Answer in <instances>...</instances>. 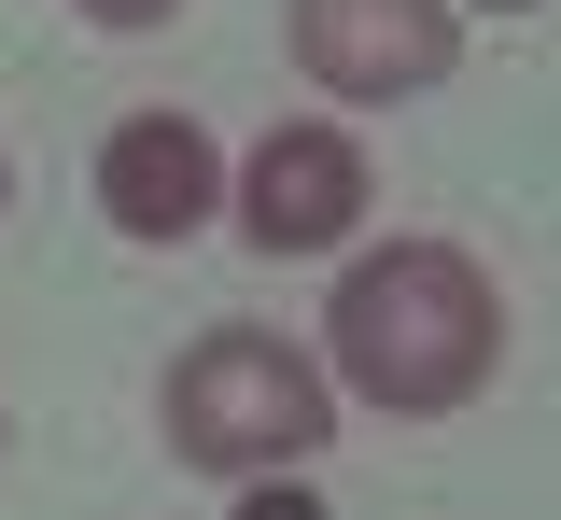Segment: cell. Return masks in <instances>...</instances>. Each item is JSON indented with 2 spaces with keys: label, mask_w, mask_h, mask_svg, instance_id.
I'll use <instances>...</instances> for the list:
<instances>
[{
  "label": "cell",
  "mask_w": 561,
  "mask_h": 520,
  "mask_svg": "<svg viewBox=\"0 0 561 520\" xmlns=\"http://www.w3.org/2000/svg\"><path fill=\"white\" fill-rule=\"evenodd\" d=\"M463 57V0H295V71L337 99H421Z\"/></svg>",
  "instance_id": "3957f363"
},
{
  "label": "cell",
  "mask_w": 561,
  "mask_h": 520,
  "mask_svg": "<svg viewBox=\"0 0 561 520\" xmlns=\"http://www.w3.org/2000/svg\"><path fill=\"white\" fill-rule=\"evenodd\" d=\"M365 225V142L351 127H267L239 169V239L253 253H337Z\"/></svg>",
  "instance_id": "277c9868"
},
{
  "label": "cell",
  "mask_w": 561,
  "mask_h": 520,
  "mask_svg": "<svg viewBox=\"0 0 561 520\" xmlns=\"http://www.w3.org/2000/svg\"><path fill=\"white\" fill-rule=\"evenodd\" d=\"M323 422H337L323 366L280 352V338H253V324H225V338H197V352L169 366V437H183V464H210V478H280L295 450H323Z\"/></svg>",
  "instance_id": "7a4b0ae2"
},
{
  "label": "cell",
  "mask_w": 561,
  "mask_h": 520,
  "mask_svg": "<svg viewBox=\"0 0 561 520\" xmlns=\"http://www.w3.org/2000/svg\"><path fill=\"white\" fill-rule=\"evenodd\" d=\"M239 520H323V493L280 464V478H253V493H239Z\"/></svg>",
  "instance_id": "8992f818"
},
{
  "label": "cell",
  "mask_w": 561,
  "mask_h": 520,
  "mask_svg": "<svg viewBox=\"0 0 561 520\" xmlns=\"http://www.w3.org/2000/svg\"><path fill=\"white\" fill-rule=\"evenodd\" d=\"M99 29H154V14H183V0H84Z\"/></svg>",
  "instance_id": "52a82bcc"
},
{
  "label": "cell",
  "mask_w": 561,
  "mask_h": 520,
  "mask_svg": "<svg viewBox=\"0 0 561 520\" xmlns=\"http://www.w3.org/2000/svg\"><path fill=\"white\" fill-rule=\"evenodd\" d=\"M491 14H534V0H491Z\"/></svg>",
  "instance_id": "ba28073f"
},
{
  "label": "cell",
  "mask_w": 561,
  "mask_h": 520,
  "mask_svg": "<svg viewBox=\"0 0 561 520\" xmlns=\"http://www.w3.org/2000/svg\"><path fill=\"white\" fill-rule=\"evenodd\" d=\"M323 338H337V380L365 394V408L435 422V408H463V394L505 366V296L478 282V253L393 239V253H365V268L337 282Z\"/></svg>",
  "instance_id": "6da1fadb"
},
{
  "label": "cell",
  "mask_w": 561,
  "mask_h": 520,
  "mask_svg": "<svg viewBox=\"0 0 561 520\" xmlns=\"http://www.w3.org/2000/svg\"><path fill=\"white\" fill-rule=\"evenodd\" d=\"M210 127L197 113H127L113 142H99V212L127 225V239H197L210 225Z\"/></svg>",
  "instance_id": "5b68a950"
}]
</instances>
